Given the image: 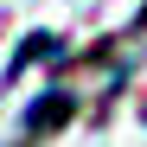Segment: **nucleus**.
I'll use <instances>...</instances> for the list:
<instances>
[{
  "mask_svg": "<svg viewBox=\"0 0 147 147\" xmlns=\"http://www.w3.org/2000/svg\"><path fill=\"white\" fill-rule=\"evenodd\" d=\"M70 109H77V102H70V90H45L38 102H32L26 115H19V134L32 141V134H45V128H58V121H64Z\"/></svg>",
  "mask_w": 147,
  "mask_h": 147,
  "instance_id": "1",
  "label": "nucleus"
}]
</instances>
